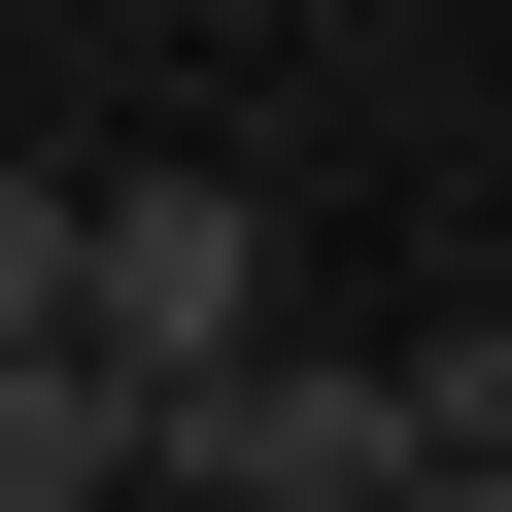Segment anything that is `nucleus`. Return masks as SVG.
Segmentation results:
<instances>
[{
    "mask_svg": "<svg viewBox=\"0 0 512 512\" xmlns=\"http://www.w3.org/2000/svg\"><path fill=\"white\" fill-rule=\"evenodd\" d=\"M239 342H274V205H239V171H69V376L171 410Z\"/></svg>",
    "mask_w": 512,
    "mask_h": 512,
    "instance_id": "f257e3e1",
    "label": "nucleus"
},
{
    "mask_svg": "<svg viewBox=\"0 0 512 512\" xmlns=\"http://www.w3.org/2000/svg\"><path fill=\"white\" fill-rule=\"evenodd\" d=\"M137 478H171V512H376V478H410V376L239 342V376H171V410H137Z\"/></svg>",
    "mask_w": 512,
    "mask_h": 512,
    "instance_id": "f03ea898",
    "label": "nucleus"
},
{
    "mask_svg": "<svg viewBox=\"0 0 512 512\" xmlns=\"http://www.w3.org/2000/svg\"><path fill=\"white\" fill-rule=\"evenodd\" d=\"M0 512H137V410H103L69 342H0Z\"/></svg>",
    "mask_w": 512,
    "mask_h": 512,
    "instance_id": "7ed1b4c3",
    "label": "nucleus"
},
{
    "mask_svg": "<svg viewBox=\"0 0 512 512\" xmlns=\"http://www.w3.org/2000/svg\"><path fill=\"white\" fill-rule=\"evenodd\" d=\"M0 342H69V171H0Z\"/></svg>",
    "mask_w": 512,
    "mask_h": 512,
    "instance_id": "20e7f679",
    "label": "nucleus"
},
{
    "mask_svg": "<svg viewBox=\"0 0 512 512\" xmlns=\"http://www.w3.org/2000/svg\"><path fill=\"white\" fill-rule=\"evenodd\" d=\"M376 512H512V478H376Z\"/></svg>",
    "mask_w": 512,
    "mask_h": 512,
    "instance_id": "39448f33",
    "label": "nucleus"
}]
</instances>
